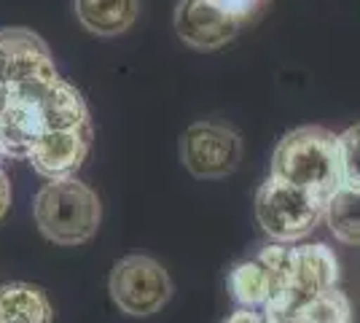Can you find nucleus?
<instances>
[{
	"label": "nucleus",
	"instance_id": "5",
	"mask_svg": "<svg viewBox=\"0 0 360 323\" xmlns=\"http://www.w3.org/2000/svg\"><path fill=\"white\" fill-rule=\"evenodd\" d=\"M57 81V65L38 32L27 27L0 30V87H14L27 100L38 103Z\"/></svg>",
	"mask_w": 360,
	"mask_h": 323
},
{
	"label": "nucleus",
	"instance_id": "1",
	"mask_svg": "<svg viewBox=\"0 0 360 323\" xmlns=\"http://www.w3.org/2000/svg\"><path fill=\"white\" fill-rule=\"evenodd\" d=\"M269 175L328 202L345 186L339 135L315 124L290 129L274 148Z\"/></svg>",
	"mask_w": 360,
	"mask_h": 323
},
{
	"label": "nucleus",
	"instance_id": "13",
	"mask_svg": "<svg viewBox=\"0 0 360 323\" xmlns=\"http://www.w3.org/2000/svg\"><path fill=\"white\" fill-rule=\"evenodd\" d=\"M54 310L44 289L32 283L0 286V323H51Z\"/></svg>",
	"mask_w": 360,
	"mask_h": 323
},
{
	"label": "nucleus",
	"instance_id": "4",
	"mask_svg": "<svg viewBox=\"0 0 360 323\" xmlns=\"http://www.w3.org/2000/svg\"><path fill=\"white\" fill-rule=\"evenodd\" d=\"M326 205L328 202L309 194L307 189L269 175L266 184L255 194V218H258V227L274 243L290 246L312 234V229L326 218Z\"/></svg>",
	"mask_w": 360,
	"mask_h": 323
},
{
	"label": "nucleus",
	"instance_id": "11",
	"mask_svg": "<svg viewBox=\"0 0 360 323\" xmlns=\"http://www.w3.org/2000/svg\"><path fill=\"white\" fill-rule=\"evenodd\" d=\"M38 116L44 132H62V129H91L89 108L81 92L68 81H57L38 100Z\"/></svg>",
	"mask_w": 360,
	"mask_h": 323
},
{
	"label": "nucleus",
	"instance_id": "19",
	"mask_svg": "<svg viewBox=\"0 0 360 323\" xmlns=\"http://www.w3.org/2000/svg\"><path fill=\"white\" fill-rule=\"evenodd\" d=\"M8 205H11V184H8L6 172L0 170V218L6 215V210H8Z\"/></svg>",
	"mask_w": 360,
	"mask_h": 323
},
{
	"label": "nucleus",
	"instance_id": "9",
	"mask_svg": "<svg viewBox=\"0 0 360 323\" xmlns=\"http://www.w3.org/2000/svg\"><path fill=\"white\" fill-rule=\"evenodd\" d=\"M91 129H62L44 132L30 151V165L49 181L75 178L78 167L89 154Z\"/></svg>",
	"mask_w": 360,
	"mask_h": 323
},
{
	"label": "nucleus",
	"instance_id": "16",
	"mask_svg": "<svg viewBox=\"0 0 360 323\" xmlns=\"http://www.w3.org/2000/svg\"><path fill=\"white\" fill-rule=\"evenodd\" d=\"M299 323H352V305L345 291L330 289L304 308Z\"/></svg>",
	"mask_w": 360,
	"mask_h": 323
},
{
	"label": "nucleus",
	"instance_id": "3",
	"mask_svg": "<svg viewBox=\"0 0 360 323\" xmlns=\"http://www.w3.org/2000/svg\"><path fill=\"white\" fill-rule=\"evenodd\" d=\"M269 6L271 0H180L175 32L186 46L212 51L253 27Z\"/></svg>",
	"mask_w": 360,
	"mask_h": 323
},
{
	"label": "nucleus",
	"instance_id": "14",
	"mask_svg": "<svg viewBox=\"0 0 360 323\" xmlns=\"http://www.w3.org/2000/svg\"><path fill=\"white\" fill-rule=\"evenodd\" d=\"M229 291L240 308L264 310L271 299V272L261 256H253L248 262H240L229 272Z\"/></svg>",
	"mask_w": 360,
	"mask_h": 323
},
{
	"label": "nucleus",
	"instance_id": "10",
	"mask_svg": "<svg viewBox=\"0 0 360 323\" xmlns=\"http://www.w3.org/2000/svg\"><path fill=\"white\" fill-rule=\"evenodd\" d=\"M44 135V124L38 116V103L11 87V97L0 108V151L3 156L30 159L32 146Z\"/></svg>",
	"mask_w": 360,
	"mask_h": 323
},
{
	"label": "nucleus",
	"instance_id": "17",
	"mask_svg": "<svg viewBox=\"0 0 360 323\" xmlns=\"http://www.w3.org/2000/svg\"><path fill=\"white\" fill-rule=\"evenodd\" d=\"M339 156L347 186H360V124L339 135Z\"/></svg>",
	"mask_w": 360,
	"mask_h": 323
},
{
	"label": "nucleus",
	"instance_id": "20",
	"mask_svg": "<svg viewBox=\"0 0 360 323\" xmlns=\"http://www.w3.org/2000/svg\"><path fill=\"white\" fill-rule=\"evenodd\" d=\"M0 159H3V151H0Z\"/></svg>",
	"mask_w": 360,
	"mask_h": 323
},
{
	"label": "nucleus",
	"instance_id": "7",
	"mask_svg": "<svg viewBox=\"0 0 360 323\" xmlns=\"http://www.w3.org/2000/svg\"><path fill=\"white\" fill-rule=\"evenodd\" d=\"M110 299L121 312L146 318L165 308L172 296V280L167 270L150 256H124L110 272Z\"/></svg>",
	"mask_w": 360,
	"mask_h": 323
},
{
	"label": "nucleus",
	"instance_id": "6",
	"mask_svg": "<svg viewBox=\"0 0 360 323\" xmlns=\"http://www.w3.org/2000/svg\"><path fill=\"white\" fill-rule=\"evenodd\" d=\"M339 262L333 251L323 243L296 248V272L283 296H277L261 310L266 323H299L304 308L320 293L336 289Z\"/></svg>",
	"mask_w": 360,
	"mask_h": 323
},
{
	"label": "nucleus",
	"instance_id": "2",
	"mask_svg": "<svg viewBox=\"0 0 360 323\" xmlns=\"http://www.w3.org/2000/svg\"><path fill=\"white\" fill-rule=\"evenodd\" d=\"M32 215L46 240L57 246H84L100 229L103 205L78 178H62L49 181L35 194Z\"/></svg>",
	"mask_w": 360,
	"mask_h": 323
},
{
	"label": "nucleus",
	"instance_id": "15",
	"mask_svg": "<svg viewBox=\"0 0 360 323\" xmlns=\"http://www.w3.org/2000/svg\"><path fill=\"white\" fill-rule=\"evenodd\" d=\"M326 221L336 240L360 246V186H342L326 205Z\"/></svg>",
	"mask_w": 360,
	"mask_h": 323
},
{
	"label": "nucleus",
	"instance_id": "18",
	"mask_svg": "<svg viewBox=\"0 0 360 323\" xmlns=\"http://www.w3.org/2000/svg\"><path fill=\"white\" fill-rule=\"evenodd\" d=\"M224 323H266V318H264V312H261V310L237 308Z\"/></svg>",
	"mask_w": 360,
	"mask_h": 323
},
{
	"label": "nucleus",
	"instance_id": "12",
	"mask_svg": "<svg viewBox=\"0 0 360 323\" xmlns=\"http://www.w3.org/2000/svg\"><path fill=\"white\" fill-rule=\"evenodd\" d=\"M73 8L75 19L86 32L113 38L135 25L140 0H73Z\"/></svg>",
	"mask_w": 360,
	"mask_h": 323
},
{
	"label": "nucleus",
	"instance_id": "8",
	"mask_svg": "<svg viewBox=\"0 0 360 323\" xmlns=\"http://www.w3.org/2000/svg\"><path fill=\"white\" fill-rule=\"evenodd\" d=\"M180 162L194 178H226L242 162L240 135L218 122H196L180 138Z\"/></svg>",
	"mask_w": 360,
	"mask_h": 323
}]
</instances>
